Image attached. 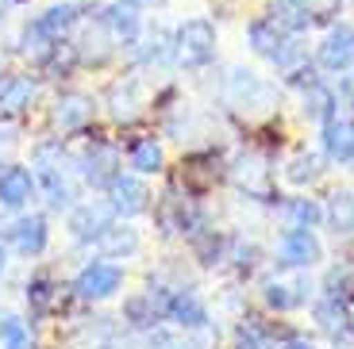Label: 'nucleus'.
I'll return each instance as SVG.
<instances>
[{
	"mask_svg": "<svg viewBox=\"0 0 354 349\" xmlns=\"http://www.w3.org/2000/svg\"><path fill=\"white\" fill-rule=\"evenodd\" d=\"M335 108H339V97L331 92L324 81H308L304 85V97H301V112H304V119H331L335 115Z\"/></svg>",
	"mask_w": 354,
	"mask_h": 349,
	"instance_id": "obj_27",
	"label": "nucleus"
},
{
	"mask_svg": "<svg viewBox=\"0 0 354 349\" xmlns=\"http://www.w3.org/2000/svg\"><path fill=\"white\" fill-rule=\"evenodd\" d=\"M166 323H174L185 334H196L204 326H212V319H208V303L196 288H174L166 292Z\"/></svg>",
	"mask_w": 354,
	"mask_h": 349,
	"instance_id": "obj_14",
	"label": "nucleus"
},
{
	"mask_svg": "<svg viewBox=\"0 0 354 349\" xmlns=\"http://www.w3.org/2000/svg\"><path fill=\"white\" fill-rule=\"evenodd\" d=\"M35 200H39V184H35L31 166H19V161L0 166V211L19 215V211H27Z\"/></svg>",
	"mask_w": 354,
	"mask_h": 349,
	"instance_id": "obj_11",
	"label": "nucleus"
},
{
	"mask_svg": "<svg viewBox=\"0 0 354 349\" xmlns=\"http://www.w3.org/2000/svg\"><path fill=\"white\" fill-rule=\"evenodd\" d=\"M316 61L328 73H346L351 70L354 66V27H346V23L331 27L328 35H324V43H319Z\"/></svg>",
	"mask_w": 354,
	"mask_h": 349,
	"instance_id": "obj_20",
	"label": "nucleus"
},
{
	"mask_svg": "<svg viewBox=\"0 0 354 349\" xmlns=\"http://www.w3.org/2000/svg\"><path fill=\"white\" fill-rule=\"evenodd\" d=\"M39 100V77L31 73H12L0 85V119H19L35 108Z\"/></svg>",
	"mask_w": 354,
	"mask_h": 349,
	"instance_id": "obj_18",
	"label": "nucleus"
},
{
	"mask_svg": "<svg viewBox=\"0 0 354 349\" xmlns=\"http://www.w3.org/2000/svg\"><path fill=\"white\" fill-rule=\"evenodd\" d=\"M62 43V39H54L50 31L43 27V19H27L24 27H19V35H16V46H19V54H24L31 66H43L46 58H50V50Z\"/></svg>",
	"mask_w": 354,
	"mask_h": 349,
	"instance_id": "obj_24",
	"label": "nucleus"
},
{
	"mask_svg": "<svg viewBox=\"0 0 354 349\" xmlns=\"http://www.w3.org/2000/svg\"><path fill=\"white\" fill-rule=\"evenodd\" d=\"M112 223H115V211L108 208V200H77L66 211V230L77 246H93Z\"/></svg>",
	"mask_w": 354,
	"mask_h": 349,
	"instance_id": "obj_9",
	"label": "nucleus"
},
{
	"mask_svg": "<svg viewBox=\"0 0 354 349\" xmlns=\"http://www.w3.org/2000/svg\"><path fill=\"white\" fill-rule=\"evenodd\" d=\"M142 349H196L189 338H181V334H174V330H166V326H154V330H147L142 334Z\"/></svg>",
	"mask_w": 354,
	"mask_h": 349,
	"instance_id": "obj_35",
	"label": "nucleus"
},
{
	"mask_svg": "<svg viewBox=\"0 0 354 349\" xmlns=\"http://www.w3.org/2000/svg\"><path fill=\"white\" fill-rule=\"evenodd\" d=\"M4 77H8V73H4V66H0V85H4Z\"/></svg>",
	"mask_w": 354,
	"mask_h": 349,
	"instance_id": "obj_41",
	"label": "nucleus"
},
{
	"mask_svg": "<svg viewBox=\"0 0 354 349\" xmlns=\"http://www.w3.org/2000/svg\"><path fill=\"white\" fill-rule=\"evenodd\" d=\"M262 299L266 307H274V311H297V307L308 303V280H266L262 284Z\"/></svg>",
	"mask_w": 354,
	"mask_h": 349,
	"instance_id": "obj_26",
	"label": "nucleus"
},
{
	"mask_svg": "<svg viewBox=\"0 0 354 349\" xmlns=\"http://www.w3.org/2000/svg\"><path fill=\"white\" fill-rule=\"evenodd\" d=\"M93 250H97V257H108V261H131V257L142 253V235L127 219H115L112 227L93 242Z\"/></svg>",
	"mask_w": 354,
	"mask_h": 349,
	"instance_id": "obj_17",
	"label": "nucleus"
},
{
	"mask_svg": "<svg viewBox=\"0 0 354 349\" xmlns=\"http://www.w3.org/2000/svg\"><path fill=\"white\" fill-rule=\"evenodd\" d=\"M31 173H35L46 211H70L85 192L73 150L66 146V139H39L31 146Z\"/></svg>",
	"mask_w": 354,
	"mask_h": 349,
	"instance_id": "obj_1",
	"label": "nucleus"
},
{
	"mask_svg": "<svg viewBox=\"0 0 354 349\" xmlns=\"http://www.w3.org/2000/svg\"><path fill=\"white\" fill-rule=\"evenodd\" d=\"M73 161H77L81 184L104 192L108 184H112V177L124 169V146L112 139H85V146L73 150Z\"/></svg>",
	"mask_w": 354,
	"mask_h": 349,
	"instance_id": "obj_3",
	"label": "nucleus"
},
{
	"mask_svg": "<svg viewBox=\"0 0 354 349\" xmlns=\"http://www.w3.org/2000/svg\"><path fill=\"white\" fill-rule=\"evenodd\" d=\"M312 315H316V326L328 338H346L351 334V323H354V315H351V303H346L343 296H324L316 307H312Z\"/></svg>",
	"mask_w": 354,
	"mask_h": 349,
	"instance_id": "obj_23",
	"label": "nucleus"
},
{
	"mask_svg": "<svg viewBox=\"0 0 354 349\" xmlns=\"http://www.w3.org/2000/svg\"><path fill=\"white\" fill-rule=\"evenodd\" d=\"M277 349H316V346H312L308 338H289V341H281Z\"/></svg>",
	"mask_w": 354,
	"mask_h": 349,
	"instance_id": "obj_37",
	"label": "nucleus"
},
{
	"mask_svg": "<svg viewBox=\"0 0 354 349\" xmlns=\"http://www.w3.org/2000/svg\"><path fill=\"white\" fill-rule=\"evenodd\" d=\"M97 349H142V334L124 323H115L112 330H104L97 338Z\"/></svg>",
	"mask_w": 354,
	"mask_h": 349,
	"instance_id": "obj_34",
	"label": "nucleus"
},
{
	"mask_svg": "<svg viewBox=\"0 0 354 349\" xmlns=\"http://www.w3.org/2000/svg\"><path fill=\"white\" fill-rule=\"evenodd\" d=\"M4 246H8L16 257H24V261L43 257L46 246H50V223H46V215H39V211L27 208V211H19L16 219H8Z\"/></svg>",
	"mask_w": 354,
	"mask_h": 349,
	"instance_id": "obj_5",
	"label": "nucleus"
},
{
	"mask_svg": "<svg viewBox=\"0 0 354 349\" xmlns=\"http://www.w3.org/2000/svg\"><path fill=\"white\" fill-rule=\"evenodd\" d=\"M324 219L331 223L335 235H354V192H351V188H339V192L328 196Z\"/></svg>",
	"mask_w": 354,
	"mask_h": 349,
	"instance_id": "obj_29",
	"label": "nucleus"
},
{
	"mask_svg": "<svg viewBox=\"0 0 354 349\" xmlns=\"http://www.w3.org/2000/svg\"><path fill=\"white\" fill-rule=\"evenodd\" d=\"M319 177H324V157H319V154H308V150H304V154H297L289 166H285V181L297 184V188H304V184H316Z\"/></svg>",
	"mask_w": 354,
	"mask_h": 349,
	"instance_id": "obj_31",
	"label": "nucleus"
},
{
	"mask_svg": "<svg viewBox=\"0 0 354 349\" xmlns=\"http://www.w3.org/2000/svg\"><path fill=\"white\" fill-rule=\"evenodd\" d=\"M281 215H285L289 227H312V230H316V223L324 219V208H319L316 200H301V196H297V200H285L281 203Z\"/></svg>",
	"mask_w": 354,
	"mask_h": 349,
	"instance_id": "obj_32",
	"label": "nucleus"
},
{
	"mask_svg": "<svg viewBox=\"0 0 354 349\" xmlns=\"http://www.w3.org/2000/svg\"><path fill=\"white\" fill-rule=\"evenodd\" d=\"M73 46H77L81 66H93V70L108 66V61H112V54L120 50V43L112 39V31L104 27V19H100V16L81 19V39H77Z\"/></svg>",
	"mask_w": 354,
	"mask_h": 349,
	"instance_id": "obj_16",
	"label": "nucleus"
},
{
	"mask_svg": "<svg viewBox=\"0 0 354 349\" xmlns=\"http://www.w3.org/2000/svg\"><path fill=\"white\" fill-rule=\"evenodd\" d=\"M127 284V269L120 261H108V257H93V261H85L77 269V277H73L70 292L81 299V303H108V299H115L120 292H124Z\"/></svg>",
	"mask_w": 354,
	"mask_h": 349,
	"instance_id": "obj_2",
	"label": "nucleus"
},
{
	"mask_svg": "<svg viewBox=\"0 0 354 349\" xmlns=\"http://www.w3.org/2000/svg\"><path fill=\"white\" fill-rule=\"evenodd\" d=\"M27 307H31V315L35 319H43V315H54L58 307H62V284L50 277V272H31V280H27Z\"/></svg>",
	"mask_w": 354,
	"mask_h": 349,
	"instance_id": "obj_25",
	"label": "nucleus"
},
{
	"mask_svg": "<svg viewBox=\"0 0 354 349\" xmlns=\"http://www.w3.org/2000/svg\"><path fill=\"white\" fill-rule=\"evenodd\" d=\"M131 58H135V66H139V70H147V73H169L177 66L174 31H166V27L142 31L139 43L131 46Z\"/></svg>",
	"mask_w": 354,
	"mask_h": 349,
	"instance_id": "obj_13",
	"label": "nucleus"
},
{
	"mask_svg": "<svg viewBox=\"0 0 354 349\" xmlns=\"http://www.w3.org/2000/svg\"><path fill=\"white\" fill-rule=\"evenodd\" d=\"M16 4H19V0H0V19L8 16V12H12V8H16Z\"/></svg>",
	"mask_w": 354,
	"mask_h": 349,
	"instance_id": "obj_39",
	"label": "nucleus"
},
{
	"mask_svg": "<svg viewBox=\"0 0 354 349\" xmlns=\"http://www.w3.org/2000/svg\"><path fill=\"white\" fill-rule=\"evenodd\" d=\"M285 4H289V8H297V12H304V16L316 23V19H331V16H335L343 0H285Z\"/></svg>",
	"mask_w": 354,
	"mask_h": 349,
	"instance_id": "obj_36",
	"label": "nucleus"
},
{
	"mask_svg": "<svg viewBox=\"0 0 354 349\" xmlns=\"http://www.w3.org/2000/svg\"><path fill=\"white\" fill-rule=\"evenodd\" d=\"M216 46H220V35H216L212 19L193 16V19H185V23H177L174 50H177V66H181V70H204V66H212Z\"/></svg>",
	"mask_w": 354,
	"mask_h": 349,
	"instance_id": "obj_4",
	"label": "nucleus"
},
{
	"mask_svg": "<svg viewBox=\"0 0 354 349\" xmlns=\"http://www.w3.org/2000/svg\"><path fill=\"white\" fill-rule=\"evenodd\" d=\"M292 39H297V35H289L274 16H258V19H250V27H247L250 50H254L258 58H266V61H277V54H281Z\"/></svg>",
	"mask_w": 354,
	"mask_h": 349,
	"instance_id": "obj_19",
	"label": "nucleus"
},
{
	"mask_svg": "<svg viewBox=\"0 0 354 349\" xmlns=\"http://www.w3.org/2000/svg\"><path fill=\"white\" fill-rule=\"evenodd\" d=\"M127 169L139 177H158L166 173V150H162V142L154 139V134H139V139L127 142Z\"/></svg>",
	"mask_w": 354,
	"mask_h": 349,
	"instance_id": "obj_21",
	"label": "nucleus"
},
{
	"mask_svg": "<svg viewBox=\"0 0 354 349\" xmlns=\"http://www.w3.org/2000/svg\"><path fill=\"white\" fill-rule=\"evenodd\" d=\"M81 12H85V8H81L77 0H62V4H50L39 19H43V27L50 31L54 39H66L73 27H81V19H85Z\"/></svg>",
	"mask_w": 354,
	"mask_h": 349,
	"instance_id": "obj_28",
	"label": "nucleus"
},
{
	"mask_svg": "<svg viewBox=\"0 0 354 349\" xmlns=\"http://www.w3.org/2000/svg\"><path fill=\"white\" fill-rule=\"evenodd\" d=\"M100 19H104V27L112 31V39L120 46H127L131 50L135 43H139V35L147 31V19H142V8L139 4H131V0H108L104 8L97 12Z\"/></svg>",
	"mask_w": 354,
	"mask_h": 349,
	"instance_id": "obj_15",
	"label": "nucleus"
},
{
	"mask_svg": "<svg viewBox=\"0 0 354 349\" xmlns=\"http://www.w3.org/2000/svg\"><path fill=\"white\" fill-rule=\"evenodd\" d=\"M324 257V246H319L316 230L312 227H289L277 238V265L281 269H312V265Z\"/></svg>",
	"mask_w": 354,
	"mask_h": 349,
	"instance_id": "obj_12",
	"label": "nucleus"
},
{
	"mask_svg": "<svg viewBox=\"0 0 354 349\" xmlns=\"http://www.w3.org/2000/svg\"><path fill=\"white\" fill-rule=\"evenodd\" d=\"M100 108L108 112V119H112V123L131 127V123L142 115V108H147V88H142L139 77H120V81H112V85H108Z\"/></svg>",
	"mask_w": 354,
	"mask_h": 349,
	"instance_id": "obj_10",
	"label": "nucleus"
},
{
	"mask_svg": "<svg viewBox=\"0 0 354 349\" xmlns=\"http://www.w3.org/2000/svg\"><path fill=\"white\" fill-rule=\"evenodd\" d=\"M0 349H35V334L24 315H0Z\"/></svg>",
	"mask_w": 354,
	"mask_h": 349,
	"instance_id": "obj_30",
	"label": "nucleus"
},
{
	"mask_svg": "<svg viewBox=\"0 0 354 349\" xmlns=\"http://www.w3.org/2000/svg\"><path fill=\"white\" fill-rule=\"evenodd\" d=\"M235 349H277V338L274 330H266L258 323H243L235 334Z\"/></svg>",
	"mask_w": 354,
	"mask_h": 349,
	"instance_id": "obj_33",
	"label": "nucleus"
},
{
	"mask_svg": "<svg viewBox=\"0 0 354 349\" xmlns=\"http://www.w3.org/2000/svg\"><path fill=\"white\" fill-rule=\"evenodd\" d=\"M131 4H139V8H147V4H158V0H131Z\"/></svg>",
	"mask_w": 354,
	"mask_h": 349,
	"instance_id": "obj_40",
	"label": "nucleus"
},
{
	"mask_svg": "<svg viewBox=\"0 0 354 349\" xmlns=\"http://www.w3.org/2000/svg\"><path fill=\"white\" fill-rule=\"evenodd\" d=\"M324 154L328 161H339V166H351L354 161V119L351 115H331L324 119Z\"/></svg>",
	"mask_w": 354,
	"mask_h": 349,
	"instance_id": "obj_22",
	"label": "nucleus"
},
{
	"mask_svg": "<svg viewBox=\"0 0 354 349\" xmlns=\"http://www.w3.org/2000/svg\"><path fill=\"white\" fill-rule=\"evenodd\" d=\"M223 92H227V104L239 108V112H270L277 100V88L266 77L250 70H227V81H223Z\"/></svg>",
	"mask_w": 354,
	"mask_h": 349,
	"instance_id": "obj_6",
	"label": "nucleus"
},
{
	"mask_svg": "<svg viewBox=\"0 0 354 349\" xmlns=\"http://www.w3.org/2000/svg\"><path fill=\"white\" fill-rule=\"evenodd\" d=\"M8 277V246L0 242V280Z\"/></svg>",
	"mask_w": 354,
	"mask_h": 349,
	"instance_id": "obj_38",
	"label": "nucleus"
},
{
	"mask_svg": "<svg viewBox=\"0 0 354 349\" xmlns=\"http://www.w3.org/2000/svg\"><path fill=\"white\" fill-rule=\"evenodd\" d=\"M97 112L100 104L88 92H81V88H66V92H58L54 97V108H50V123L58 134H85L93 123H97Z\"/></svg>",
	"mask_w": 354,
	"mask_h": 349,
	"instance_id": "obj_7",
	"label": "nucleus"
},
{
	"mask_svg": "<svg viewBox=\"0 0 354 349\" xmlns=\"http://www.w3.org/2000/svg\"><path fill=\"white\" fill-rule=\"evenodd\" d=\"M104 200H108V208L115 211V219H139V215H147L151 211V184H147V177H139V173H120L112 177V184L104 188Z\"/></svg>",
	"mask_w": 354,
	"mask_h": 349,
	"instance_id": "obj_8",
	"label": "nucleus"
}]
</instances>
